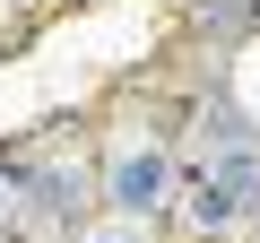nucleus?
<instances>
[{
	"label": "nucleus",
	"instance_id": "7ed1b4c3",
	"mask_svg": "<svg viewBox=\"0 0 260 243\" xmlns=\"http://www.w3.org/2000/svg\"><path fill=\"white\" fill-rule=\"evenodd\" d=\"M26 208H35L52 234H78V226H87V174H70V165H44V174L26 183Z\"/></svg>",
	"mask_w": 260,
	"mask_h": 243
},
{
	"label": "nucleus",
	"instance_id": "20e7f679",
	"mask_svg": "<svg viewBox=\"0 0 260 243\" xmlns=\"http://www.w3.org/2000/svg\"><path fill=\"white\" fill-rule=\"evenodd\" d=\"M9 208H18V183H9V174H0V226H9Z\"/></svg>",
	"mask_w": 260,
	"mask_h": 243
},
{
	"label": "nucleus",
	"instance_id": "f03ea898",
	"mask_svg": "<svg viewBox=\"0 0 260 243\" xmlns=\"http://www.w3.org/2000/svg\"><path fill=\"white\" fill-rule=\"evenodd\" d=\"M174 200V157L165 148H113L104 165V208L113 217H156Z\"/></svg>",
	"mask_w": 260,
	"mask_h": 243
},
{
	"label": "nucleus",
	"instance_id": "f257e3e1",
	"mask_svg": "<svg viewBox=\"0 0 260 243\" xmlns=\"http://www.w3.org/2000/svg\"><path fill=\"white\" fill-rule=\"evenodd\" d=\"M182 208H191V226L200 234H225V226H243L251 208H260V139L251 131H217V148L191 165V183H182Z\"/></svg>",
	"mask_w": 260,
	"mask_h": 243
}]
</instances>
